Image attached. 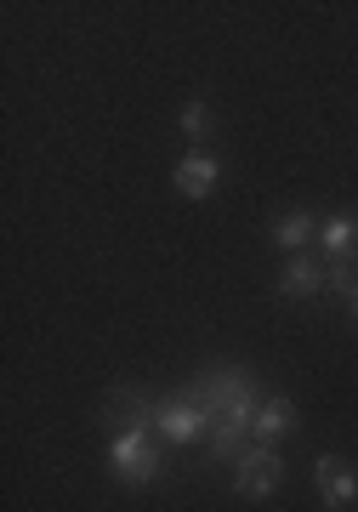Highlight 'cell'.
I'll return each mask as SVG.
<instances>
[{
	"mask_svg": "<svg viewBox=\"0 0 358 512\" xmlns=\"http://www.w3.org/2000/svg\"><path fill=\"white\" fill-rule=\"evenodd\" d=\"M319 251H324V262H358V217H347V211L324 217Z\"/></svg>",
	"mask_w": 358,
	"mask_h": 512,
	"instance_id": "obj_9",
	"label": "cell"
},
{
	"mask_svg": "<svg viewBox=\"0 0 358 512\" xmlns=\"http://www.w3.org/2000/svg\"><path fill=\"white\" fill-rule=\"evenodd\" d=\"M324 291L341 296V302H353L358 296V262H324Z\"/></svg>",
	"mask_w": 358,
	"mask_h": 512,
	"instance_id": "obj_13",
	"label": "cell"
},
{
	"mask_svg": "<svg viewBox=\"0 0 358 512\" xmlns=\"http://www.w3.org/2000/svg\"><path fill=\"white\" fill-rule=\"evenodd\" d=\"M160 416V399L148 393V387H108L103 393V421L114 433H126V427H154Z\"/></svg>",
	"mask_w": 358,
	"mask_h": 512,
	"instance_id": "obj_5",
	"label": "cell"
},
{
	"mask_svg": "<svg viewBox=\"0 0 358 512\" xmlns=\"http://www.w3.org/2000/svg\"><path fill=\"white\" fill-rule=\"evenodd\" d=\"M171 183H177L182 200H211L216 183H222V160H216V154H205V148H194V154H182V160H177Z\"/></svg>",
	"mask_w": 358,
	"mask_h": 512,
	"instance_id": "obj_7",
	"label": "cell"
},
{
	"mask_svg": "<svg viewBox=\"0 0 358 512\" xmlns=\"http://www.w3.org/2000/svg\"><path fill=\"white\" fill-rule=\"evenodd\" d=\"M279 484H285V456L273 444H251L245 456L233 461V490L245 495V501H268Z\"/></svg>",
	"mask_w": 358,
	"mask_h": 512,
	"instance_id": "obj_3",
	"label": "cell"
},
{
	"mask_svg": "<svg viewBox=\"0 0 358 512\" xmlns=\"http://www.w3.org/2000/svg\"><path fill=\"white\" fill-rule=\"evenodd\" d=\"M324 291V262H313V256H290L285 262V274H279V296L285 302H307V296H319Z\"/></svg>",
	"mask_w": 358,
	"mask_h": 512,
	"instance_id": "obj_8",
	"label": "cell"
},
{
	"mask_svg": "<svg viewBox=\"0 0 358 512\" xmlns=\"http://www.w3.org/2000/svg\"><path fill=\"white\" fill-rule=\"evenodd\" d=\"M108 473L114 484H126V490H143L154 478L165 473V444L154 427H126V433H114L108 444Z\"/></svg>",
	"mask_w": 358,
	"mask_h": 512,
	"instance_id": "obj_2",
	"label": "cell"
},
{
	"mask_svg": "<svg viewBox=\"0 0 358 512\" xmlns=\"http://www.w3.org/2000/svg\"><path fill=\"white\" fill-rule=\"evenodd\" d=\"M313 484H319V501L330 512H341V507L358 501V467L347 456H336V450H324V456L313 461Z\"/></svg>",
	"mask_w": 358,
	"mask_h": 512,
	"instance_id": "obj_6",
	"label": "cell"
},
{
	"mask_svg": "<svg viewBox=\"0 0 358 512\" xmlns=\"http://www.w3.org/2000/svg\"><path fill=\"white\" fill-rule=\"evenodd\" d=\"M319 228H324V222L313 217V211H285V217L273 222V245H279V251H290V256H302L307 245L319 239Z\"/></svg>",
	"mask_w": 358,
	"mask_h": 512,
	"instance_id": "obj_11",
	"label": "cell"
},
{
	"mask_svg": "<svg viewBox=\"0 0 358 512\" xmlns=\"http://www.w3.org/2000/svg\"><path fill=\"white\" fill-rule=\"evenodd\" d=\"M154 433H160L165 444H199V439H211V416H205V410H199V399L188 393V387H182V393L160 399Z\"/></svg>",
	"mask_w": 358,
	"mask_h": 512,
	"instance_id": "obj_4",
	"label": "cell"
},
{
	"mask_svg": "<svg viewBox=\"0 0 358 512\" xmlns=\"http://www.w3.org/2000/svg\"><path fill=\"white\" fill-rule=\"evenodd\" d=\"M211 103H205V97H194V103H182V137H188V143L194 148H205L211 143Z\"/></svg>",
	"mask_w": 358,
	"mask_h": 512,
	"instance_id": "obj_12",
	"label": "cell"
},
{
	"mask_svg": "<svg viewBox=\"0 0 358 512\" xmlns=\"http://www.w3.org/2000/svg\"><path fill=\"white\" fill-rule=\"evenodd\" d=\"M290 427H296V399H290V393L262 399V410H256V444H279Z\"/></svg>",
	"mask_w": 358,
	"mask_h": 512,
	"instance_id": "obj_10",
	"label": "cell"
},
{
	"mask_svg": "<svg viewBox=\"0 0 358 512\" xmlns=\"http://www.w3.org/2000/svg\"><path fill=\"white\" fill-rule=\"evenodd\" d=\"M199 410L211 416V467L216 461H239L256 444V410H262V382L251 365H205L188 382Z\"/></svg>",
	"mask_w": 358,
	"mask_h": 512,
	"instance_id": "obj_1",
	"label": "cell"
},
{
	"mask_svg": "<svg viewBox=\"0 0 358 512\" xmlns=\"http://www.w3.org/2000/svg\"><path fill=\"white\" fill-rule=\"evenodd\" d=\"M353 319H358V296H353Z\"/></svg>",
	"mask_w": 358,
	"mask_h": 512,
	"instance_id": "obj_14",
	"label": "cell"
}]
</instances>
